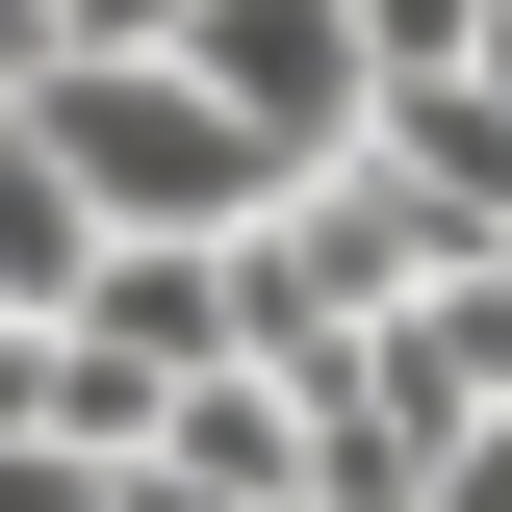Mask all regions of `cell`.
<instances>
[{"mask_svg":"<svg viewBox=\"0 0 512 512\" xmlns=\"http://www.w3.org/2000/svg\"><path fill=\"white\" fill-rule=\"evenodd\" d=\"M26 128L77 154V205H103L128 256H256V231H282V154L180 77V0H77L52 77H26Z\"/></svg>","mask_w":512,"mask_h":512,"instance_id":"6da1fadb","label":"cell"},{"mask_svg":"<svg viewBox=\"0 0 512 512\" xmlns=\"http://www.w3.org/2000/svg\"><path fill=\"white\" fill-rule=\"evenodd\" d=\"M103 205H77V154H52V128H0V333H77V308H103Z\"/></svg>","mask_w":512,"mask_h":512,"instance_id":"7a4b0ae2","label":"cell"}]
</instances>
